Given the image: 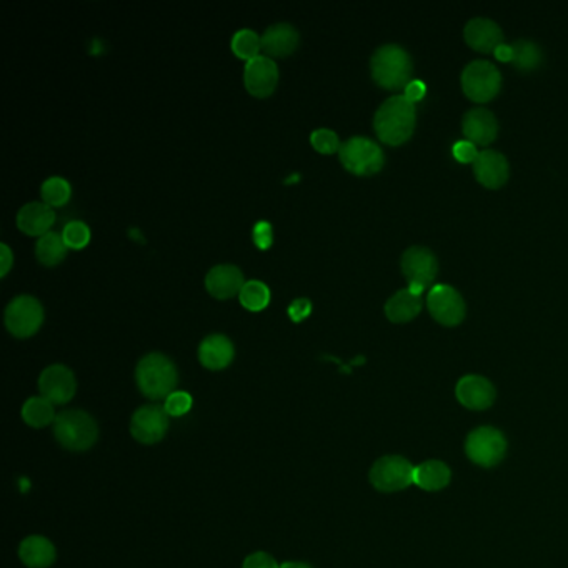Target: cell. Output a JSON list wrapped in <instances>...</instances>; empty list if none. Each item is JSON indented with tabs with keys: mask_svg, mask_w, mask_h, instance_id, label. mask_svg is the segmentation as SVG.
Returning <instances> with one entry per match:
<instances>
[{
	"mask_svg": "<svg viewBox=\"0 0 568 568\" xmlns=\"http://www.w3.org/2000/svg\"><path fill=\"white\" fill-rule=\"evenodd\" d=\"M417 122L416 103L405 95H391L383 102L374 117L375 134L383 144L397 147L412 137Z\"/></svg>",
	"mask_w": 568,
	"mask_h": 568,
	"instance_id": "1",
	"label": "cell"
},
{
	"mask_svg": "<svg viewBox=\"0 0 568 568\" xmlns=\"http://www.w3.org/2000/svg\"><path fill=\"white\" fill-rule=\"evenodd\" d=\"M370 72L375 84L387 90L404 89L410 84L414 63L408 52L397 44H385L374 52Z\"/></svg>",
	"mask_w": 568,
	"mask_h": 568,
	"instance_id": "2",
	"label": "cell"
},
{
	"mask_svg": "<svg viewBox=\"0 0 568 568\" xmlns=\"http://www.w3.org/2000/svg\"><path fill=\"white\" fill-rule=\"evenodd\" d=\"M136 382L142 395L151 400H162L176 391L177 368L167 355H145L136 368Z\"/></svg>",
	"mask_w": 568,
	"mask_h": 568,
	"instance_id": "3",
	"label": "cell"
},
{
	"mask_svg": "<svg viewBox=\"0 0 568 568\" xmlns=\"http://www.w3.org/2000/svg\"><path fill=\"white\" fill-rule=\"evenodd\" d=\"M54 437L63 449L86 452L99 439L97 422L82 410H63L54 422Z\"/></svg>",
	"mask_w": 568,
	"mask_h": 568,
	"instance_id": "4",
	"label": "cell"
},
{
	"mask_svg": "<svg viewBox=\"0 0 568 568\" xmlns=\"http://www.w3.org/2000/svg\"><path fill=\"white\" fill-rule=\"evenodd\" d=\"M339 157L345 170L358 177L375 176L385 164V155L379 144L358 136L342 144Z\"/></svg>",
	"mask_w": 568,
	"mask_h": 568,
	"instance_id": "5",
	"label": "cell"
},
{
	"mask_svg": "<svg viewBox=\"0 0 568 568\" xmlns=\"http://www.w3.org/2000/svg\"><path fill=\"white\" fill-rule=\"evenodd\" d=\"M368 479L379 492H400L416 483V467L404 457L387 455L372 465Z\"/></svg>",
	"mask_w": 568,
	"mask_h": 568,
	"instance_id": "6",
	"label": "cell"
},
{
	"mask_svg": "<svg viewBox=\"0 0 568 568\" xmlns=\"http://www.w3.org/2000/svg\"><path fill=\"white\" fill-rule=\"evenodd\" d=\"M462 90L470 101H492L502 87V74L500 70L489 61H472L462 70Z\"/></svg>",
	"mask_w": 568,
	"mask_h": 568,
	"instance_id": "7",
	"label": "cell"
},
{
	"mask_svg": "<svg viewBox=\"0 0 568 568\" xmlns=\"http://www.w3.org/2000/svg\"><path fill=\"white\" fill-rule=\"evenodd\" d=\"M467 457L480 467L498 465L506 454V440L500 430L479 427L468 433L465 440Z\"/></svg>",
	"mask_w": 568,
	"mask_h": 568,
	"instance_id": "8",
	"label": "cell"
},
{
	"mask_svg": "<svg viewBox=\"0 0 568 568\" xmlns=\"http://www.w3.org/2000/svg\"><path fill=\"white\" fill-rule=\"evenodd\" d=\"M44 324V307L32 295L15 297L5 309V327L17 339H29Z\"/></svg>",
	"mask_w": 568,
	"mask_h": 568,
	"instance_id": "9",
	"label": "cell"
},
{
	"mask_svg": "<svg viewBox=\"0 0 568 568\" xmlns=\"http://www.w3.org/2000/svg\"><path fill=\"white\" fill-rule=\"evenodd\" d=\"M427 307L430 316L445 327H455L462 324L467 312L465 300L460 292L445 284H437L430 289Z\"/></svg>",
	"mask_w": 568,
	"mask_h": 568,
	"instance_id": "10",
	"label": "cell"
},
{
	"mask_svg": "<svg viewBox=\"0 0 568 568\" xmlns=\"http://www.w3.org/2000/svg\"><path fill=\"white\" fill-rule=\"evenodd\" d=\"M169 430V414L161 405H144L130 420V433L137 442L153 445L161 442Z\"/></svg>",
	"mask_w": 568,
	"mask_h": 568,
	"instance_id": "11",
	"label": "cell"
},
{
	"mask_svg": "<svg viewBox=\"0 0 568 568\" xmlns=\"http://www.w3.org/2000/svg\"><path fill=\"white\" fill-rule=\"evenodd\" d=\"M402 274L408 280V285H420L427 289L437 277L439 262L435 253L427 247L414 245L402 255Z\"/></svg>",
	"mask_w": 568,
	"mask_h": 568,
	"instance_id": "12",
	"label": "cell"
},
{
	"mask_svg": "<svg viewBox=\"0 0 568 568\" xmlns=\"http://www.w3.org/2000/svg\"><path fill=\"white\" fill-rule=\"evenodd\" d=\"M243 84L247 92L257 97H270L278 86V67L274 59L267 55H259L251 62L245 63Z\"/></svg>",
	"mask_w": 568,
	"mask_h": 568,
	"instance_id": "13",
	"label": "cell"
},
{
	"mask_svg": "<svg viewBox=\"0 0 568 568\" xmlns=\"http://www.w3.org/2000/svg\"><path fill=\"white\" fill-rule=\"evenodd\" d=\"M38 391L54 405L67 404L76 395V377L69 366L59 364L47 366L38 377Z\"/></svg>",
	"mask_w": 568,
	"mask_h": 568,
	"instance_id": "14",
	"label": "cell"
},
{
	"mask_svg": "<svg viewBox=\"0 0 568 568\" xmlns=\"http://www.w3.org/2000/svg\"><path fill=\"white\" fill-rule=\"evenodd\" d=\"M457 400L468 410H485L495 402V387L482 375H465L457 382Z\"/></svg>",
	"mask_w": 568,
	"mask_h": 568,
	"instance_id": "15",
	"label": "cell"
},
{
	"mask_svg": "<svg viewBox=\"0 0 568 568\" xmlns=\"http://www.w3.org/2000/svg\"><path fill=\"white\" fill-rule=\"evenodd\" d=\"M473 174L483 187L500 189L508 180L510 165L504 153L485 149L480 152L477 161L473 162Z\"/></svg>",
	"mask_w": 568,
	"mask_h": 568,
	"instance_id": "16",
	"label": "cell"
},
{
	"mask_svg": "<svg viewBox=\"0 0 568 568\" xmlns=\"http://www.w3.org/2000/svg\"><path fill=\"white\" fill-rule=\"evenodd\" d=\"M462 132L472 144L487 147L497 139L498 134L497 117L483 107L470 109L462 119Z\"/></svg>",
	"mask_w": 568,
	"mask_h": 568,
	"instance_id": "17",
	"label": "cell"
},
{
	"mask_svg": "<svg viewBox=\"0 0 568 568\" xmlns=\"http://www.w3.org/2000/svg\"><path fill=\"white\" fill-rule=\"evenodd\" d=\"M464 37L468 45L480 54L495 52L498 45L504 44V34L500 26L485 17H475L468 21L467 26L464 29Z\"/></svg>",
	"mask_w": 568,
	"mask_h": 568,
	"instance_id": "18",
	"label": "cell"
},
{
	"mask_svg": "<svg viewBox=\"0 0 568 568\" xmlns=\"http://www.w3.org/2000/svg\"><path fill=\"white\" fill-rule=\"evenodd\" d=\"M245 285V278L239 267L215 266L209 270L205 277V287L207 292L218 299V300H227L235 295H239L242 287Z\"/></svg>",
	"mask_w": 568,
	"mask_h": 568,
	"instance_id": "19",
	"label": "cell"
},
{
	"mask_svg": "<svg viewBox=\"0 0 568 568\" xmlns=\"http://www.w3.org/2000/svg\"><path fill=\"white\" fill-rule=\"evenodd\" d=\"M55 214L51 205L44 202L26 203L17 214V227L30 237H42L51 232Z\"/></svg>",
	"mask_w": 568,
	"mask_h": 568,
	"instance_id": "20",
	"label": "cell"
},
{
	"mask_svg": "<svg viewBox=\"0 0 568 568\" xmlns=\"http://www.w3.org/2000/svg\"><path fill=\"white\" fill-rule=\"evenodd\" d=\"M299 32L291 24L270 26L262 36V52L270 59L289 57L299 47Z\"/></svg>",
	"mask_w": 568,
	"mask_h": 568,
	"instance_id": "21",
	"label": "cell"
},
{
	"mask_svg": "<svg viewBox=\"0 0 568 568\" xmlns=\"http://www.w3.org/2000/svg\"><path fill=\"white\" fill-rule=\"evenodd\" d=\"M235 355L232 341L222 333H212L203 339L199 347V360L209 370L227 368Z\"/></svg>",
	"mask_w": 568,
	"mask_h": 568,
	"instance_id": "22",
	"label": "cell"
},
{
	"mask_svg": "<svg viewBox=\"0 0 568 568\" xmlns=\"http://www.w3.org/2000/svg\"><path fill=\"white\" fill-rule=\"evenodd\" d=\"M19 556L29 568H49L55 560V547L42 535H30L21 543Z\"/></svg>",
	"mask_w": 568,
	"mask_h": 568,
	"instance_id": "23",
	"label": "cell"
},
{
	"mask_svg": "<svg viewBox=\"0 0 568 568\" xmlns=\"http://www.w3.org/2000/svg\"><path fill=\"white\" fill-rule=\"evenodd\" d=\"M422 310V297L408 289L395 292L385 303V316L393 324H405L414 320Z\"/></svg>",
	"mask_w": 568,
	"mask_h": 568,
	"instance_id": "24",
	"label": "cell"
},
{
	"mask_svg": "<svg viewBox=\"0 0 568 568\" xmlns=\"http://www.w3.org/2000/svg\"><path fill=\"white\" fill-rule=\"evenodd\" d=\"M450 468L440 460H427L416 467V485L427 492H439L450 483Z\"/></svg>",
	"mask_w": 568,
	"mask_h": 568,
	"instance_id": "25",
	"label": "cell"
},
{
	"mask_svg": "<svg viewBox=\"0 0 568 568\" xmlns=\"http://www.w3.org/2000/svg\"><path fill=\"white\" fill-rule=\"evenodd\" d=\"M69 247L65 245L62 234L49 232L42 235L36 243V257L42 266L57 267L62 264L63 259L67 257Z\"/></svg>",
	"mask_w": 568,
	"mask_h": 568,
	"instance_id": "26",
	"label": "cell"
},
{
	"mask_svg": "<svg viewBox=\"0 0 568 568\" xmlns=\"http://www.w3.org/2000/svg\"><path fill=\"white\" fill-rule=\"evenodd\" d=\"M55 417L57 416L54 412V404L49 402L47 399H44L42 395L29 399L22 407L24 422L34 429H44V427L51 425L55 422Z\"/></svg>",
	"mask_w": 568,
	"mask_h": 568,
	"instance_id": "27",
	"label": "cell"
},
{
	"mask_svg": "<svg viewBox=\"0 0 568 568\" xmlns=\"http://www.w3.org/2000/svg\"><path fill=\"white\" fill-rule=\"evenodd\" d=\"M242 307L249 312H262L270 303V289L260 280H247L239 293Z\"/></svg>",
	"mask_w": 568,
	"mask_h": 568,
	"instance_id": "28",
	"label": "cell"
},
{
	"mask_svg": "<svg viewBox=\"0 0 568 568\" xmlns=\"http://www.w3.org/2000/svg\"><path fill=\"white\" fill-rule=\"evenodd\" d=\"M512 49H514L512 63L522 72H531L542 63V49L531 40L520 38L515 44H512Z\"/></svg>",
	"mask_w": 568,
	"mask_h": 568,
	"instance_id": "29",
	"label": "cell"
},
{
	"mask_svg": "<svg viewBox=\"0 0 568 568\" xmlns=\"http://www.w3.org/2000/svg\"><path fill=\"white\" fill-rule=\"evenodd\" d=\"M262 51V37L251 29H242L232 37V52L242 61L251 62L260 55Z\"/></svg>",
	"mask_w": 568,
	"mask_h": 568,
	"instance_id": "30",
	"label": "cell"
},
{
	"mask_svg": "<svg viewBox=\"0 0 568 568\" xmlns=\"http://www.w3.org/2000/svg\"><path fill=\"white\" fill-rule=\"evenodd\" d=\"M42 202L54 207H63L72 197L70 184L62 177L47 178L40 187Z\"/></svg>",
	"mask_w": 568,
	"mask_h": 568,
	"instance_id": "31",
	"label": "cell"
},
{
	"mask_svg": "<svg viewBox=\"0 0 568 568\" xmlns=\"http://www.w3.org/2000/svg\"><path fill=\"white\" fill-rule=\"evenodd\" d=\"M62 239L65 245L72 251H82L89 245L90 228L87 224L80 222V220H72L69 222L62 230Z\"/></svg>",
	"mask_w": 568,
	"mask_h": 568,
	"instance_id": "32",
	"label": "cell"
},
{
	"mask_svg": "<svg viewBox=\"0 0 568 568\" xmlns=\"http://www.w3.org/2000/svg\"><path fill=\"white\" fill-rule=\"evenodd\" d=\"M310 144L317 152L324 155H332L341 151L342 144L339 136L330 128H317L310 136Z\"/></svg>",
	"mask_w": 568,
	"mask_h": 568,
	"instance_id": "33",
	"label": "cell"
},
{
	"mask_svg": "<svg viewBox=\"0 0 568 568\" xmlns=\"http://www.w3.org/2000/svg\"><path fill=\"white\" fill-rule=\"evenodd\" d=\"M193 400L187 391H176L165 399L164 408L169 417H182L190 412Z\"/></svg>",
	"mask_w": 568,
	"mask_h": 568,
	"instance_id": "34",
	"label": "cell"
},
{
	"mask_svg": "<svg viewBox=\"0 0 568 568\" xmlns=\"http://www.w3.org/2000/svg\"><path fill=\"white\" fill-rule=\"evenodd\" d=\"M253 243L260 249V251H267L272 247L274 243V230L272 226L266 222V220H260L253 226Z\"/></svg>",
	"mask_w": 568,
	"mask_h": 568,
	"instance_id": "35",
	"label": "cell"
},
{
	"mask_svg": "<svg viewBox=\"0 0 568 568\" xmlns=\"http://www.w3.org/2000/svg\"><path fill=\"white\" fill-rule=\"evenodd\" d=\"M452 153L458 162L473 164L477 161L480 152L477 151V145L472 144L470 140H460V142H455Z\"/></svg>",
	"mask_w": 568,
	"mask_h": 568,
	"instance_id": "36",
	"label": "cell"
},
{
	"mask_svg": "<svg viewBox=\"0 0 568 568\" xmlns=\"http://www.w3.org/2000/svg\"><path fill=\"white\" fill-rule=\"evenodd\" d=\"M242 568H280L276 558L266 552H255L243 560Z\"/></svg>",
	"mask_w": 568,
	"mask_h": 568,
	"instance_id": "37",
	"label": "cell"
},
{
	"mask_svg": "<svg viewBox=\"0 0 568 568\" xmlns=\"http://www.w3.org/2000/svg\"><path fill=\"white\" fill-rule=\"evenodd\" d=\"M287 314L291 317L292 322L299 324L312 314V302L309 299H297L289 305Z\"/></svg>",
	"mask_w": 568,
	"mask_h": 568,
	"instance_id": "38",
	"label": "cell"
},
{
	"mask_svg": "<svg viewBox=\"0 0 568 568\" xmlns=\"http://www.w3.org/2000/svg\"><path fill=\"white\" fill-rule=\"evenodd\" d=\"M404 92L405 99L416 103V102L422 101L425 97L427 86L422 80H410V84L405 87Z\"/></svg>",
	"mask_w": 568,
	"mask_h": 568,
	"instance_id": "39",
	"label": "cell"
},
{
	"mask_svg": "<svg viewBox=\"0 0 568 568\" xmlns=\"http://www.w3.org/2000/svg\"><path fill=\"white\" fill-rule=\"evenodd\" d=\"M12 251L5 243H2L0 245V277H5L9 274V270L12 268Z\"/></svg>",
	"mask_w": 568,
	"mask_h": 568,
	"instance_id": "40",
	"label": "cell"
},
{
	"mask_svg": "<svg viewBox=\"0 0 568 568\" xmlns=\"http://www.w3.org/2000/svg\"><path fill=\"white\" fill-rule=\"evenodd\" d=\"M495 57L500 61V62H512L514 61V49H512V45H506V44H502V45H498L497 49H495Z\"/></svg>",
	"mask_w": 568,
	"mask_h": 568,
	"instance_id": "41",
	"label": "cell"
},
{
	"mask_svg": "<svg viewBox=\"0 0 568 568\" xmlns=\"http://www.w3.org/2000/svg\"><path fill=\"white\" fill-rule=\"evenodd\" d=\"M280 568H312L309 564H303V562H284Z\"/></svg>",
	"mask_w": 568,
	"mask_h": 568,
	"instance_id": "42",
	"label": "cell"
}]
</instances>
